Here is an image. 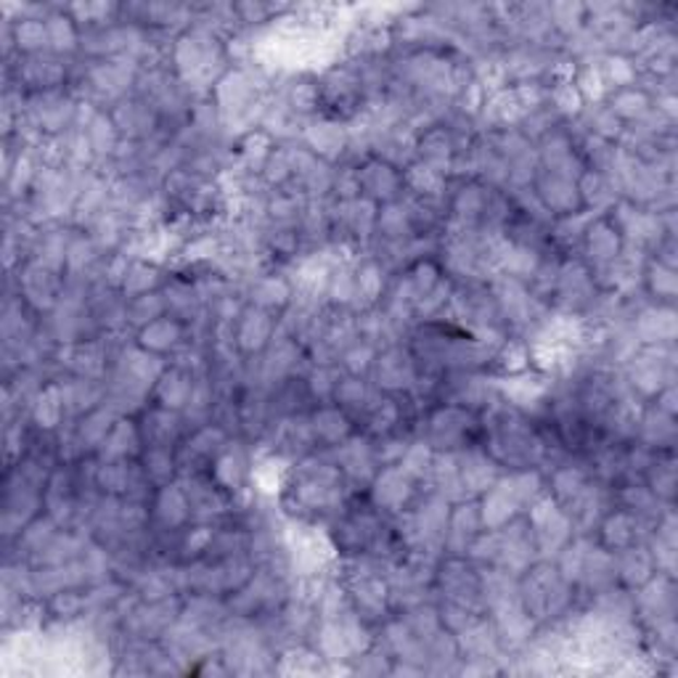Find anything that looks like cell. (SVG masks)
<instances>
[{"label":"cell","mask_w":678,"mask_h":678,"mask_svg":"<svg viewBox=\"0 0 678 678\" xmlns=\"http://www.w3.org/2000/svg\"><path fill=\"white\" fill-rule=\"evenodd\" d=\"M477 416L474 411L461 409V405H440V409L429 411L422 419V429H419V440L427 443L435 453H456L461 448L474 446L472 435L477 433Z\"/></svg>","instance_id":"1"},{"label":"cell","mask_w":678,"mask_h":678,"mask_svg":"<svg viewBox=\"0 0 678 678\" xmlns=\"http://www.w3.org/2000/svg\"><path fill=\"white\" fill-rule=\"evenodd\" d=\"M368 377H372L374 390H379L382 396H409L419 385L422 372L411 348L392 344V348L379 350Z\"/></svg>","instance_id":"2"},{"label":"cell","mask_w":678,"mask_h":678,"mask_svg":"<svg viewBox=\"0 0 678 678\" xmlns=\"http://www.w3.org/2000/svg\"><path fill=\"white\" fill-rule=\"evenodd\" d=\"M141 437H144V448H170L178 451L186 435L191 433L186 416L181 411L162 409V405H149L141 411Z\"/></svg>","instance_id":"3"},{"label":"cell","mask_w":678,"mask_h":678,"mask_svg":"<svg viewBox=\"0 0 678 678\" xmlns=\"http://www.w3.org/2000/svg\"><path fill=\"white\" fill-rule=\"evenodd\" d=\"M300 138L318 159H324L329 165L350 152V128H344V122L329 120L324 114L307 120Z\"/></svg>","instance_id":"4"},{"label":"cell","mask_w":678,"mask_h":678,"mask_svg":"<svg viewBox=\"0 0 678 678\" xmlns=\"http://www.w3.org/2000/svg\"><path fill=\"white\" fill-rule=\"evenodd\" d=\"M359 186L363 199H372L374 205H390V202L400 199L403 194V172L392 165L382 162V159H363V165H359Z\"/></svg>","instance_id":"5"},{"label":"cell","mask_w":678,"mask_h":678,"mask_svg":"<svg viewBox=\"0 0 678 678\" xmlns=\"http://www.w3.org/2000/svg\"><path fill=\"white\" fill-rule=\"evenodd\" d=\"M631 331L639 344L676 342V311L663 302H646L631 316Z\"/></svg>","instance_id":"6"},{"label":"cell","mask_w":678,"mask_h":678,"mask_svg":"<svg viewBox=\"0 0 678 678\" xmlns=\"http://www.w3.org/2000/svg\"><path fill=\"white\" fill-rule=\"evenodd\" d=\"M186 342H189V326L172 316H162V318L152 320L149 326L135 331V344L149 350V353L154 355L178 353V350H181Z\"/></svg>","instance_id":"7"},{"label":"cell","mask_w":678,"mask_h":678,"mask_svg":"<svg viewBox=\"0 0 678 678\" xmlns=\"http://www.w3.org/2000/svg\"><path fill=\"white\" fill-rule=\"evenodd\" d=\"M144 453V437H141L138 422H133L131 416H120L114 422V427L109 429L107 440L101 443L96 456L98 461H131L138 459Z\"/></svg>","instance_id":"8"},{"label":"cell","mask_w":678,"mask_h":678,"mask_svg":"<svg viewBox=\"0 0 678 678\" xmlns=\"http://www.w3.org/2000/svg\"><path fill=\"white\" fill-rule=\"evenodd\" d=\"M637 443L652 451H674L676 416L665 414L655 403H644L637 427Z\"/></svg>","instance_id":"9"},{"label":"cell","mask_w":678,"mask_h":678,"mask_svg":"<svg viewBox=\"0 0 678 678\" xmlns=\"http://www.w3.org/2000/svg\"><path fill=\"white\" fill-rule=\"evenodd\" d=\"M615 554V572H618V585L628 591H637L657 572L655 559H652L646 544H633L618 548Z\"/></svg>","instance_id":"10"},{"label":"cell","mask_w":678,"mask_h":678,"mask_svg":"<svg viewBox=\"0 0 678 678\" xmlns=\"http://www.w3.org/2000/svg\"><path fill=\"white\" fill-rule=\"evenodd\" d=\"M194 382H196V374H191L181 366H170L168 372L159 377L157 385H154V390H152L154 403L170 411H186L191 392H194Z\"/></svg>","instance_id":"11"},{"label":"cell","mask_w":678,"mask_h":678,"mask_svg":"<svg viewBox=\"0 0 678 678\" xmlns=\"http://www.w3.org/2000/svg\"><path fill=\"white\" fill-rule=\"evenodd\" d=\"M313 433H316V440L320 448H335L339 443L348 440L353 433V416L344 414L339 405H318L316 411L311 414Z\"/></svg>","instance_id":"12"},{"label":"cell","mask_w":678,"mask_h":678,"mask_svg":"<svg viewBox=\"0 0 678 678\" xmlns=\"http://www.w3.org/2000/svg\"><path fill=\"white\" fill-rule=\"evenodd\" d=\"M48 38H51V53L66 59L72 53H80V40H83V29L72 20L70 11L64 5H53L46 16Z\"/></svg>","instance_id":"13"},{"label":"cell","mask_w":678,"mask_h":678,"mask_svg":"<svg viewBox=\"0 0 678 678\" xmlns=\"http://www.w3.org/2000/svg\"><path fill=\"white\" fill-rule=\"evenodd\" d=\"M604 104H607L609 112L618 117L622 125H631V122H639L641 117L650 114V109L655 107V98L646 94L641 85H628V88L609 90Z\"/></svg>","instance_id":"14"},{"label":"cell","mask_w":678,"mask_h":678,"mask_svg":"<svg viewBox=\"0 0 678 678\" xmlns=\"http://www.w3.org/2000/svg\"><path fill=\"white\" fill-rule=\"evenodd\" d=\"M138 464L154 488L175 483L181 477V467H178V456L170 448H144L138 456Z\"/></svg>","instance_id":"15"},{"label":"cell","mask_w":678,"mask_h":678,"mask_svg":"<svg viewBox=\"0 0 678 678\" xmlns=\"http://www.w3.org/2000/svg\"><path fill=\"white\" fill-rule=\"evenodd\" d=\"M641 289L650 294L652 302L674 305L676 292H678L676 268H670V265L657 263L655 257H650V261H646V265H644V279H641Z\"/></svg>","instance_id":"16"},{"label":"cell","mask_w":678,"mask_h":678,"mask_svg":"<svg viewBox=\"0 0 678 678\" xmlns=\"http://www.w3.org/2000/svg\"><path fill=\"white\" fill-rule=\"evenodd\" d=\"M162 316H168V302H165L162 292L138 294V298L128 300V326H133L135 331Z\"/></svg>","instance_id":"17"},{"label":"cell","mask_w":678,"mask_h":678,"mask_svg":"<svg viewBox=\"0 0 678 678\" xmlns=\"http://www.w3.org/2000/svg\"><path fill=\"white\" fill-rule=\"evenodd\" d=\"M552 29L567 40L585 27V3H548Z\"/></svg>","instance_id":"18"}]
</instances>
